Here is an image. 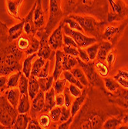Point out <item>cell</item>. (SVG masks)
<instances>
[{
  "mask_svg": "<svg viewBox=\"0 0 128 129\" xmlns=\"http://www.w3.org/2000/svg\"><path fill=\"white\" fill-rule=\"evenodd\" d=\"M23 53L13 44L0 49V75H8L14 71L21 70L20 60Z\"/></svg>",
  "mask_w": 128,
  "mask_h": 129,
  "instance_id": "cell-1",
  "label": "cell"
},
{
  "mask_svg": "<svg viewBox=\"0 0 128 129\" xmlns=\"http://www.w3.org/2000/svg\"><path fill=\"white\" fill-rule=\"evenodd\" d=\"M17 109L15 108L2 93L0 96V124L6 128H12L18 115Z\"/></svg>",
  "mask_w": 128,
  "mask_h": 129,
  "instance_id": "cell-2",
  "label": "cell"
},
{
  "mask_svg": "<svg viewBox=\"0 0 128 129\" xmlns=\"http://www.w3.org/2000/svg\"><path fill=\"white\" fill-rule=\"evenodd\" d=\"M64 16V12L62 9V0H50V15L45 32L49 36L53 30L60 24Z\"/></svg>",
  "mask_w": 128,
  "mask_h": 129,
  "instance_id": "cell-3",
  "label": "cell"
},
{
  "mask_svg": "<svg viewBox=\"0 0 128 129\" xmlns=\"http://www.w3.org/2000/svg\"><path fill=\"white\" fill-rule=\"evenodd\" d=\"M63 29L64 34L67 35V36L71 37L75 40V42L76 43L78 47L86 48L87 46H88L91 44H94V43L97 42V40L95 37L87 36V34L69 28L66 24H65V23H63Z\"/></svg>",
  "mask_w": 128,
  "mask_h": 129,
  "instance_id": "cell-4",
  "label": "cell"
},
{
  "mask_svg": "<svg viewBox=\"0 0 128 129\" xmlns=\"http://www.w3.org/2000/svg\"><path fill=\"white\" fill-rule=\"evenodd\" d=\"M109 2V13L107 21L109 22L119 21L126 13V7L122 0H108Z\"/></svg>",
  "mask_w": 128,
  "mask_h": 129,
  "instance_id": "cell-5",
  "label": "cell"
},
{
  "mask_svg": "<svg viewBox=\"0 0 128 129\" xmlns=\"http://www.w3.org/2000/svg\"><path fill=\"white\" fill-rule=\"evenodd\" d=\"M69 16L73 18L79 22L80 26L83 28L84 33L93 35L97 33L98 22L96 21L94 18L91 16H80L76 14H69Z\"/></svg>",
  "mask_w": 128,
  "mask_h": 129,
  "instance_id": "cell-6",
  "label": "cell"
},
{
  "mask_svg": "<svg viewBox=\"0 0 128 129\" xmlns=\"http://www.w3.org/2000/svg\"><path fill=\"white\" fill-rule=\"evenodd\" d=\"M78 63H79V66L82 68L84 71L89 80V83L93 84L94 86L100 87V83H102L103 80L99 79V75L97 74L96 70L94 69V63H90V61L88 63H86L83 60H81L79 57H78Z\"/></svg>",
  "mask_w": 128,
  "mask_h": 129,
  "instance_id": "cell-7",
  "label": "cell"
},
{
  "mask_svg": "<svg viewBox=\"0 0 128 129\" xmlns=\"http://www.w3.org/2000/svg\"><path fill=\"white\" fill-rule=\"evenodd\" d=\"M63 23L61 21L60 24L53 30L51 34L49 36L48 42L53 50H60L63 46L64 32L63 29Z\"/></svg>",
  "mask_w": 128,
  "mask_h": 129,
  "instance_id": "cell-8",
  "label": "cell"
},
{
  "mask_svg": "<svg viewBox=\"0 0 128 129\" xmlns=\"http://www.w3.org/2000/svg\"><path fill=\"white\" fill-rule=\"evenodd\" d=\"M45 108V92L39 90L35 98L31 101L30 116L32 118H37V115L42 113Z\"/></svg>",
  "mask_w": 128,
  "mask_h": 129,
  "instance_id": "cell-9",
  "label": "cell"
},
{
  "mask_svg": "<svg viewBox=\"0 0 128 129\" xmlns=\"http://www.w3.org/2000/svg\"><path fill=\"white\" fill-rule=\"evenodd\" d=\"M36 6V0L33 3L29 13L27 14L26 17L23 18V22H24V33L29 36H35L37 32V29L35 26L34 20H33V13L35 8Z\"/></svg>",
  "mask_w": 128,
  "mask_h": 129,
  "instance_id": "cell-10",
  "label": "cell"
},
{
  "mask_svg": "<svg viewBox=\"0 0 128 129\" xmlns=\"http://www.w3.org/2000/svg\"><path fill=\"white\" fill-rule=\"evenodd\" d=\"M33 20L35 26L37 30L43 28L46 22V19L45 12L42 9V0H36V6L33 13Z\"/></svg>",
  "mask_w": 128,
  "mask_h": 129,
  "instance_id": "cell-11",
  "label": "cell"
},
{
  "mask_svg": "<svg viewBox=\"0 0 128 129\" xmlns=\"http://www.w3.org/2000/svg\"><path fill=\"white\" fill-rule=\"evenodd\" d=\"M24 0H6V10L9 16L14 19L22 20V17L19 16V9Z\"/></svg>",
  "mask_w": 128,
  "mask_h": 129,
  "instance_id": "cell-12",
  "label": "cell"
},
{
  "mask_svg": "<svg viewBox=\"0 0 128 129\" xmlns=\"http://www.w3.org/2000/svg\"><path fill=\"white\" fill-rule=\"evenodd\" d=\"M64 53L61 50H55V61H54V68L53 71V77L54 80H56L60 78V76L63 72V57Z\"/></svg>",
  "mask_w": 128,
  "mask_h": 129,
  "instance_id": "cell-13",
  "label": "cell"
},
{
  "mask_svg": "<svg viewBox=\"0 0 128 129\" xmlns=\"http://www.w3.org/2000/svg\"><path fill=\"white\" fill-rule=\"evenodd\" d=\"M24 32V22L23 19L20 22L17 24L13 25L10 28L8 29V35H7V40L9 43H13L14 40H18Z\"/></svg>",
  "mask_w": 128,
  "mask_h": 129,
  "instance_id": "cell-14",
  "label": "cell"
},
{
  "mask_svg": "<svg viewBox=\"0 0 128 129\" xmlns=\"http://www.w3.org/2000/svg\"><path fill=\"white\" fill-rule=\"evenodd\" d=\"M114 96L113 101L118 104L120 107L128 109V89L124 88H119L117 91L113 93Z\"/></svg>",
  "mask_w": 128,
  "mask_h": 129,
  "instance_id": "cell-15",
  "label": "cell"
},
{
  "mask_svg": "<svg viewBox=\"0 0 128 129\" xmlns=\"http://www.w3.org/2000/svg\"><path fill=\"white\" fill-rule=\"evenodd\" d=\"M128 22L124 23L120 26H108L105 28V30L103 32V38L107 40L110 41L112 43V40L115 39L117 36H119L120 33L123 30L124 27L126 26Z\"/></svg>",
  "mask_w": 128,
  "mask_h": 129,
  "instance_id": "cell-16",
  "label": "cell"
},
{
  "mask_svg": "<svg viewBox=\"0 0 128 129\" xmlns=\"http://www.w3.org/2000/svg\"><path fill=\"white\" fill-rule=\"evenodd\" d=\"M3 94L6 98L7 101L13 105L15 108H17L18 104L20 99V96H21V93L18 87L7 89L3 93Z\"/></svg>",
  "mask_w": 128,
  "mask_h": 129,
  "instance_id": "cell-17",
  "label": "cell"
},
{
  "mask_svg": "<svg viewBox=\"0 0 128 129\" xmlns=\"http://www.w3.org/2000/svg\"><path fill=\"white\" fill-rule=\"evenodd\" d=\"M113 49V43L110 41H102L100 43V46L96 59L101 61H106L107 54Z\"/></svg>",
  "mask_w": 128,
  "mask_h": 129,
  "instance_id": "cell-18",
  "label": "cell"
},
{
  "mask_svg": "<svg viewBox=\"0 0 128 129\" xmlns=\"http://www.w3.org/2000/svg\"><path fill=\"white\" fill-rule=\"evenodd\" d=\"M83 93L82 94H81L79 97L78 98H76L73 99V103L70 106V112H71V116L72 117H74L78 114V112L80 111L81 108L83 105L86 99H87V91L86 90H83Z\"/></svg>",
  "mask_w": 128,
  "mask_h": 129,
  "instance_id": "cell-19",
  "label": "cell"
},
{
  "mask_svg": "<svg viewBox=\"0 0 128 129\" xmlns=\"http://www.w3.org/2000/svg\"><path fill=\"white\" fill-rule=\"evenodd\" d=\"M29 93L21 94L20 99L17 106V111L19 114H25L29 113L31 109V102Z\"/></svg>",
  "mask_w": 128,
  "mask_h": 129,
  "instance_id": "cell-20",
  "label": "cell"
},
{
  "mask_svg": "<svg viewBox=\"0 0 128 129\" xmlns=\"http://www.w3.org/2000/svg\"><path fill=\"white\" fill-rule=\"evenodd\" d=\"M39 90L40 87L38 81V77L33 75H30L28 82V93L31 101L35 98V96L37 94Z\"/></svg>",
  "mask_w": 128,
  "mask_h": 129,
  "instance_id": "cell-21",
  "label": "cell"
},
{
  "mask_svg": "<svg viewBox=\"0 0 128 129\" xmlns=\"http://www.w3.org/2000/svg\"><path fill=\"white\" fill-rule=\"evenodd\" d=\"M56 92L53 87L45 92V108L42 112H48L56 106Z\"/></svg>",
  "mask_w": 128,
  "mask_h": 129,
  "instance_id": "cell-22",
  "label": "cell"
},
{
  "mask_svg": "<svg viewBox=\"0 0 128 129\" xmlns=\"http://www.w3.org/2000/svg\"><path fill=\"white\" fill-rule=\"evenodd\" d=\"M37 56V53H35L32 54L27 55L26 58L22 61V72L26 77H29L31 75L32 71V62L33 60Z\"/></svg>",
  "mask_w": 128,
  "mask_h": 129,
  "instance_id": "cell-23",
  "label": "cell"
},
{
  "mask_svg": "<svg viewBox=\"0 0 128 129\" xmlns=\"http://www.w3.org/2000/svg\"><path fill=\"white\" fill-rule=\"evenodd\" d=\"M31 118V116L29 113L25 114H18L17 118L14 124L12 127V128L15 129H27V126L29 121Z\"/></svg>",
  "mask_w": 128,
  "mask_h": 129,
  "instance_id": "cell-24",
  "label": "cell"
},
{
  "mask_svg": "<svg viewBox=\"0 0 128 129\" xmlns=\"http://www.w3.org/2000/svg\"><path fill=\"white\" fill-rule=\"evenodd\" d=\"M79 65L78 63V57L73 56L69 55H63V71H70L71 70L75 68Z\"/></svg>",
  "mask_w": 128,
  "mask_h": 129,
  "instance_id": "cell-25",
  "label": "cell"
},
{
  "mask_svg": "<svg viewBox=\"0 0 128 129\" xmlns=\"http://www.w3.org/2000/svg\"><path fill=\"white\" fill-rule=\"evenodd\" d=\"M94 66L97 74L100 77H102L103 78L108 77L110 74V67L107 63H105L104 61L97 60V61L94 63Z\"/></svg>",
  "mask_w": 128,
  "mask_h": 129,
  "instance_id": "cell-26",
  "label": "cell"
},
{
  "mask_svg": "<svg viewBox=\"0 0 128 129\" xmlns=\"http://www.w3.org/2000/svg\"><path fill=\"white\" fill-rule=\"evenodd\" d=\"M70 72L84 87L89 86V84H90L89 80H88L84 71L83 70V69L80 67H76L75 68H73V70H70Z\"/></svg>",
  "mask_w": 128,
  "mask_h": 129,
  "instance_id": "cell-27",
  "label": "cell"
},
{
  "mask_svg": "<svg viewBox=\"0 0 128 129\" xmlns=\"http://www.w3.org/2000/svg\"><path fill=\"white\" fill-rule=\"evenodd\" d=\"M103 86L105 87L106 90L111 93H113L116 91H117V90L120 87L118 83L116 81V80L113 77H103Z\"/></svg>",
  "mask_w": 128,
  "mask_h": 129,
  "instance_id": "cell-28",
  "label": "cell"
},
{
  "mask_svg": "<svg viewBox=\"0 0 128 129\" xmlns=\"http://www.w3.org/2000/svg\"><path fill=\"white\" fill-rule=\"evenodd\" d=\"M38 81L39 84V87L40 90H42L43 92H46L49 90L50 88L53 87V83H54V77L52 76H48L46 77H42V78H38Z\"/></svg>",
  "mask_w": 128,
  "mask_h": 129,
  "instance_id": "cell-29",
  "label": "cell"
},
{
  "mask_svg": "<svg viewBox=\"0 0 128 129\" xmlns=\"http://www.w3.org/2000/svg\"><path fill=\"white\" fill-rule=\"evenodd\" d=\"M123 124V121L121 119L111 117V118H107L102 124V128L105 129H113V128H118L121 124Z\"/></svg>",
  "mask_w": 128,
  "mask_h": 129,
  "instance_id": "cell-30",
  "label": "cell"
},
{
  "mask_svg": "<svg viewBox=\"0 0 128 129\" xmlns=\"http://www.w3.org/2000/svg\"><path fill=\"white\" fill-rule=\"evenodd\" d=\"M30 43H31V39H30V36L29 35H26V36H22L18 39L17 43H16V46L19 48V50H20L22 52H26L30 46Z\"/></svg>",
  "mask_w": 128,
  "mask_h": 129,
  "instance_id": "cell-31",
  "label": "cell"
},
{
  "mask_svg": "<svg viewBox=\"0 0 128 129\" xmlns=\"http://www.w3.org/2000/svg\"><path fill=\"white\" fill-rule=\"evenodd\" d=\"M38 122L41 127V128H48L52 122L51 118L48 112H42L39 113L37 116Z\"/></svg>",
  "mask_w": 128,
  "mask_h": 129,
  "instance_id": "cell-32",
  "label": "cell"
},
{
  "mask_svg": "<svg viewBox=\"0 0 128 129\" xmlns=\"http://www.w3.org/2000/svg\"><path fill=\"white\" fill-rule=\"evenodd\" d=\"M46 60L43 59L42 57L38 56L32 63V71H31V75H33L35 77H37L39 73L40 72L41 69L42 67L45 65Z\"/></svg>",
  "mask_w": 128,
  "mask_h": 129,
  "instance_id": "cell-33",
  "label": "cell"
},
{
  "mask_svg": "<svg viewBox=\"0 0 128 129\" xmlns=\"http://www.w3.org/2000/svg\"><path fill=\"white\" fill-rule=\"evenodd\" d=\"M62 21H63V23L66 24L70 29H74V30H77V31H79V32H82V33H84L83 28L80 26V25L79 24V22L76 19H74L73 18L69 17L68 16L66 17H65L64 19H63Z\"/></svg>",
  "mask_w": 128,
  "mask_h": 129,
  "instance_id": "cell-34",
  "label": "cell"
},
{
  "mask_svg": "<svg viewBox=\"0 0 128 129\" xmlns=\"http://www.w3.org/2000/svg\"><path fill=\"white\" fill-rule=\"evenodd\" d=\"M30 39H31L30 46H29V48L25 52V53L26 55H29V54L37 53L39 49V46H40L39 40L35 36H30Z\"/></svg>",
  "mask_w": 128,
  "mask_h": 129,
  "instance_id": "cell-35",
  "label": "cell"
},
{
  "mask_svg": "<svg viewBox=\"0 0 128 129\" xmlns=\"http://www.w3.org/2000/svg\"><path fill=\"white\" fill-rule=\"evenodd\" d=\"M63 77L66 80V81L68 82L69 84H74V85L79 87L80 89H82V90L84 89L85 87L73 75V74L70 71H67V70H66V71L63 72Z\"/></svg>",
  "mask_w": 128,
  "mask_h": 129,
  "instance_id": "cell-36",
  "label": "cell"
},
{
  "mask_svg": "<svg viewBox=\"0 0 128 129\" xmlns=\"http://www.w3.org/2000/svg\"><path fill=\"white\" fill-rule=\"evenodd\" d=\"M22 73V72L21 71V70H19V71H17L16 73H14V74H13L12 75H10V77L8 78L7 89L18 87L19 78H20V76H21Z\"/></svg>",
  "mask_w": 128,
  "mask_h": 129,
  "instance_id": "cell-37",
  "label": "cell"
},
{
  "mask_svg": "<svg viewBox=\"0 0 128 129\" xmlns=\"http://www.w3.org/2000/svg\"><path fill=\"white\" fill-rule=\"evenodd\" d=\"M99 46H100V43H95L94 44H91L85 48V50H87L89 57L91 61H94L96 58H97V55L98 53V50H99Z\"/></svg>",
  "mask_w": 128,
  "mask_h": 129,
  "instance_id": "cell-38",
  "label": "cell"
},
{
  "mask_svg": "<svg viewBox=\"0 0 128 129\" xmlns=\"http://www.w3.org/2000/svg\"><path fill=\"white\" fill-rule=\"evenodd\" d=\"M28 82H29V78L26 77L22 73L20 78H19V84H18V88L20 90L21 94L28 93Z\"/></svg>",
  "mask_w": 128,
  "mask_h": 129,
  "instance_id": "cell-39",
  "label": "cell"
},
{
  "mask_svg": "<svg viewBox=\"0 0 128 129\" xmlns=\"http://www.w3.org/2000/svg\"><path fill=\"white\" fill-rule=\"evenodd\" d=\"M66 84H67V81L64 77L63 78H59L58 80H55L54 83H53V87L54 88L56 93H63V90L66 86Z\"/></svg>",
  "mask_w": 128,
  "mask_h": 129,
  "instance_id": "cell-40",
  "label": "cell"
},
{
  "mask_svg": "<svg viewBox=\"0 0 128 129\" xmlns=\"http://www.w3.org/2000/svg\"><path fill=\"white\" fill-rule=\"evenodd\" d=\"M61 114H62V107H59V106H55L49 111V114L51 118V120L54 123H57L60 121Z\"/></svg>",
  "mask_w": 128,
  "mask_h": 129,
  "instance_id": "cell-41",
  "label": "cell"
},
{
  "mask_svg": "<svg viewBox=\"0 0 128 129\" xmlns=\"http://www.w3.org/2000/svg\"><path fill=\"white\" fill-rule=\"evenodd\" d=\"M68 88H69V93H70V94L73 97V98L79 97L83 93L82 89H80L79 87H77L74 84H68Z\"/></svg>",
  "mask_w": 128,
  "mask_h": 129,
  "instance_id": "cell-42",
  "label": "cell"
},
{
  "mask_svg": "<svg viewBox=\"0 0 128 129\" xmlns=\"http://www.w3.org/2000/svg\"><path fill=\"white\" fill-rule=\"evenodd\" d=\"M63 94H64V98H65V105L64 106H66L67 108H70L71 104L73 103V97L70 94V93H69L67 84L63 90Z\"/></svg>",
  "mask_w": 128,
  "mask_h": 129,
  "instance_id": "cell-43",
  "label": "cell"
},
{
  "mask_svg": "<svg viewBox=\"0 0 128 129\" xmlns=\"http://www.w3.org/2000/svg\"><path fill=\"white\" fill-rule=\"evenodd\" d=\"M50 60H46L45 65L41 69L40 72L37 75V77L38 78H42V77H48L49 76V74H50Z\"/></svg>",
  "mask_w": 128,
  "mask_h": 129,
  "instance_id": "cell-44",
  "label": "cell"
},
{
  "mask_svg": "<svg viewBox=\"0 0 128 129\" xmlns=\"http://www.w3.org/2000/svg\"><path fill=\"white\" fill-rule=\"evenodd\" d=\"M62 49H63V51L64 54L78 57L79 52H78V49L77 48L73 47V46H68L63 45Z\"/></svg>",
  "mask_w": 128,
  "mask_h": 129,
  "instance_id": "cell-45",
  "label": "cell"
},
{
  "mask_svg": "<svg viewBox=\"0 0 128 129\" xmlns=\"http://www.w3.org/2000/svg\"><path fill=\"white\" fill-rule=\"evenodd\" d=\"M116 59H117V52H116L115 50L113 49L109 52V53L107 54V59H106L107 63L109 66L110 69L113 66V64L116 61Z\"/></svg>",
  "mask_w": 128,
  "mask_h": 129,
  "instance_id": "cell-46",
  "label": "cell"
},
{
  "mask_svg": "<svg viewBox=\"0 0 128 129\" xmlns=\"http://www.w3.org/2000/svg\"><path fill=\"white\" fill-rule=\"evenodd\" d=\"M71 117V112H70V108H67L66 106L62 107V114L60 119V122H63L67 121Z\"/></svg>",
  "mask_w": 128,
  "mask_h": 129,
  "instance_id": "cell-47",
  "label": "cell"
},
{
  "mask_svg": "<svg viewBox=\"0 0 128 129\" xmlns=\"http://www.w3.org/2000/svg\"><path fill=\"white\" fill-rule=\"evenodd\" d=\"M78 52H79V55H78V57L81 60H83L86 63H88L90 60V57H89V55L87 52V50H85V48H82V47H78Z\"/></svg>",
  "mask_w": 128,
  "mask_h": 129,
  "instance_id": "cell-48",
  "label": "cell"
},
{
  "mask_svg": "<svg viewBox=\"0 0 128 129\" xmlns=\"http://www.w3.org/2000/svg\"><path fill=\"white\" fill-rule=\"evenodd\" d=\"M63 45L78 48V46H77L76 43L75 42V40L71 37L67 36L66 34H64V36H63Z\"/></svg>",
  "mask_w": 128,
  "mask_h": 129,
  "instance_id": "cell-49",
  "label": "cell"
},
{
  "mask_svg": "<svg viewBox=\"0 0 128 129\" xmlns=\"http://www.w3.org/2000/svg\"><path fill=\"white\" fill-rule=\"evenodd\" d=\"M79 0H63L64 5V9L66 13H69L71 9H73V7L76 5Z\"/></svg>",
  "mask_w": 128,
  "mask_h": 129,
  "instance_id": "cell-50",
  "label": "cell"
},
{
  "mask_svg": "<svg viewBox=\"0 0 128 129\" xmlns=\"http://www.w3.org/2000/svg\"><path fill=\"white\" fill-rule=\"evenodd\" d=\"M55 102H56V106H59V107L64 106L65 105V98H64L63 93H56Z\"/></svg>",
  "mask_w": 128,
  "mask_h": 129,
  "instance_id": "cell-51",
  "label": "cell"
},
{
  "mask_svg": "<svg viewBox=\"0 0 128 129\" xmlns=\"http://www.w3.org/2000/svg\"><path fill=\"white\" fill-rule=\"evenodd\" d=\"M7 82L8 78L6 75H0V91L2 93L7 90Z\"/></svg>",
  "mask_w": 128,
  "mask_h": 129,
  "instance_id": "cell-52",
  "label": "cell"
},
{
  "mask_svg": "<svg viewBox=\"0 0 128 129\" xmlns=\"http://www.w3.org/2000/svg\"><path fill=\"white\" fill-rule=\"evenodd\" d=\"M27 129H41V127L38 122L37 118H32L29 121L28 126H27Z\"/></svg>",
  "mask_w": 128,
  "mask_h": 129,
  "instance_id": "cell-53",
  "label": "cell"
},
{
  "mask_svg": "<svg viewBox=\"0 0 128 129\" xmlns=\"http://www.w3.org/2000/svg\"><path fill=\"white\" fill-rule=\"evenodd\" d=\"M73 122V117H70L67 121L61 122L59 125L57 126V128L59 129H68V128H70V125Z\"/></svg>",
  "mask_w": 128,
  "mask_h": 129,
  "instance_id": "cell-54",
  "label": "cell"
},
{
  "mask_svg": "<svg viewBox=\"0 0 128 129\" xmlns=\"http://www.w3.org/2000/svg\"><path fill=\"white\" fill-rule=\"evenodd\" d=\"M114 76L121 77L128 79V70H125V69H120V70H117V74H116Z\"/></svg>",
  "mask_w": 128,
  "mask_h": 129,
  "instance_id": "cell-55",
  "label": "cell"
},
{
  "mask_svg": "<svg viewBox=\"0 0 128 129\" xmlns=\"http://www.w3.org/2000/svg\"><path fill=\"white\" fill-rule=\"evenodd\" d=\"M7 27L5 24L0 22V40H2V37H5V31L6 30Z\"/></svg>",
  "mask_w": 128,
  "mask_h": 129,
  "instance_id": "cell-56",
  "label": "cell"
},
{
  "mask_svg": "<svg viewBox=\"0 0 128 129\" xmlns=\"http://www.w3.org/2000/svg\"><path fill=\"white\" fill-rule=\"evenodd\" d=\"M95 0H82V4H83L86 6H92L94 5V3Z\"/></svg>",
  "mask_w": 128,
  "mask_h": 129,
  "instance_id": "cell-57",
  "label": "cell"
}]
</instances>
